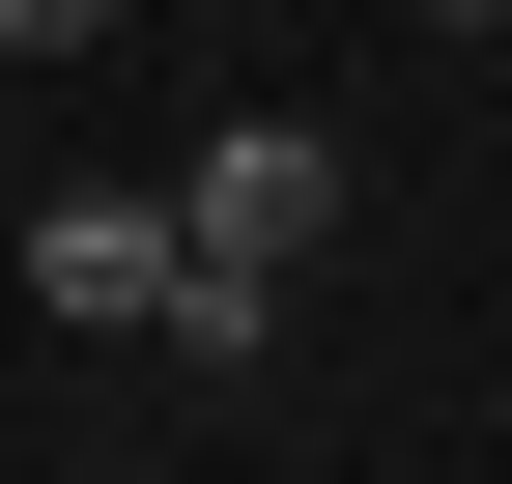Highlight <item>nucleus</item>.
<instances>
[{
	"label": "nucleus",
	"mask_w": 512,
	"mask_h": 484,
	"mask_svg": "<svg viewBox=\"0 0 512 484\" xmlns=\"http://www.w3.org/2000/svg\"><path fill=\"white\" fill-rule=\"evenodd\" d=\"M143 342H171V371H256V342H285V285H256V257H171V314H143Z\"/></svg>",
	"instance_id": "7ed1b4c3"
},
{
	"label": "nucleus",
	"mask_w": 512,
	"mask_h": 484,
	"mask_svg": "<svg viewBox=\"0 0 512 484\" xmlns=\"http://www.w3.org/2000/svg\"><path fill=\"white\" fill-rule=\"evenodd\" d=\"M171 257H200L171 200H29V285L57 314H171Z\"/></svg>",
	"instance_id": "f03ea898"
},
{
	"label": "nucleus",
	"mask_w": 512,
	"mask_h": 484,
	"mask_svg": "<svg viewBox=\"0 0 512 484\" xmlns=\"http://www.w3.org/2000/svg\"><path fill=\"white\" fill-rule=\"evenodd\" d=\"M171 228H200V257H256V285H285L313 228H342V143H313V114H228V143L171 171Z\"/></svg>",
	"instance_id": "f257e3e1"
},
{
	"label": "nucleus",
	"mask_w": 512,
	"mask_h": 484,
	"mask_svg": "<svg viewBox=\"0 0 512 484\" xmlns=\"http://www.w3.org/2000/svg\"><path fill=\"white\" fill-rule=\"evenodd\" d=\"M86 29H114V0H0V57H86Z\"/></svg>",
	"instance_id": "20e7f679"
},
{
	"label": "nucleus",
	"mask_w": 512,
	"mask_h": 484,
	"mask_svg": "<svg viewBox=\"0 0 512 484\" xmlns=\"http://www.w3.org/2000/svg\"><path fill=\"white\" fill-rule=\"evenodd\" d=\"M427 29H484V0H427Z\"/></svg>",
	"instance_id": "39448f33"
}]
</instances>
